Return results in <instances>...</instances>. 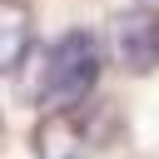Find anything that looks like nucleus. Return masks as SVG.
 I'll use <instances>...</instances> for the list:
<instances>
[{
  "mask_svg": "<svg viewBox=\"0 0 159 159\" xmlns=\"http://www.w3.org/2000/svg\"><path fill=\"white\" fill-rule=\"evenodd\" d=\"M99 70H104V50L89 30H65L50 55H45V75H40V104L50 114H70L80 99L94 94L99 84Z\"/></svg>",
  "mask_w": 159,
  "mask_h": 159,
  "instance_id": "nucleus-1",
  "label": "nucleus"
},
{
  "mask_svg": "<svg viewBox=\"0 0 159 159\" xmlns=\"http://www.w3.org/2000/svg\"><path fill=\"white\" fill-rule=\"evenodd\" d=\"M84 149H89V134L80 129L75 114L40 119V129H35V154L40 159H84Z\"/></svg>",
  "mask_w": 159,
  "mask_h": 159,
  "instance_id": "nucleus-3",
  "label": "nucleus"
},
{
  "mask_svg": "<svg viewBox=\"0 0 159 159\" xmlns=\"http://www.w3.org/2000/svg\"><path fill=\"white\" fill-rule=\"evenodd\" d=\"M114 60H119L129 75L159 70V15H149V10L119 15V20H114Z\"/></svg>",
  "mask_w": 159,
  "mask_h": 159,
  "instance_id": "nucleus-2",
  "label": "nucleus"
},
{
  "mask_svg": "<svg viewBox=\"0 0 159 159\" xmlns=\"http://www.w3.org/2000/svg\"><path fill=\"white\" fill-rule=\"evenodd\" d=\"M30 50V15L15 0H0V75L15 70Z\"/></svg>",
  "mask_w": 159,
  "mask_h": 159,
  "instance_id": "nucleus-4",
  "label": "nucleus"
}]
</instances>
